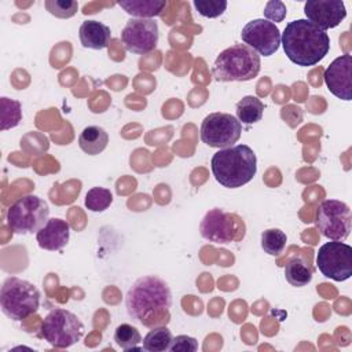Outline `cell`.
Wrapping results in <instances>:
<instances>
[{"mask_svg": "<svg viewBox=\"0 0 352 352\" xmlns=\"http://www.w3.org/2000/svg\"><path fill=\"white\" fill-rule=\"evenodd\" d=\"M125 307L133 322L146 327L166 326L170 320L172 293L165 280L146 275L133 282L125 296Z\"/></svg>", "mask_w": 352, "mask_h": 352, "instance_id": "6da1fadb", "label": "cell"}, {"mask_svg": "<svg viewBox=\"0 0 352 352\" xmlns=\"http://www.w3.org/2000/svg\"><path fill=\"white\" fill-rule=\"evenodd\" d=\"M286 56L297 66L319 63L330 50L329 34L307 19H296L286 25L280 34Z\"/></svg>", "mask_w": 352, "mask_h": 352, "instance_id": "7a4b0ae2", "label": "cell"}, {"mask_svg": "<svg viewBox=\"0 0 352 352\" xmlns=\"http://www.w3.org/2000/svg\"><path fill=\"white\" fill-rule=\"evenodd\" d=\"M210 168L217 183L227 188H238L254 177L257 158L248 144H236L214 153Z\"/></svg>", "mask_w": 352, "mask_h": 352, "instance_id": "3957f363", "label": "cell"}, {"mask_svg": "<svg viewBox=\"0 0 352 352\" xmlns=\"http://www.w3.org/2000/svg\"><path fill=\"white\" fill-rule=\"evenodd\" d=\"M261 67L260 55L245 44H234L219 54L212 73L217 81H249Z\"/></svg>", "mask_w": 352, "mask_h": 352, "instance_id": "277c9868", "label": "cell"}, {"mask_svg": "<svg viewBox=\"0 0 352 352\" xmlns=\"http://www.w3.org/2000/svg\"><path fill=\"white\" fill-rule=\"evenodd\" d=\"M0 307L11 320H23L37 312L40 307V292L29 280L10 276L0 290Z\"/></svg>", "mask_w": 352, "mask_h": 352, "instance_id": "5b68a950", "label": "cell"}, {"mask_svg": "<svg viewBox=\"0 0 352 352\" xmlns=\"http://www.w3.org/2000/svg\"><path fill=\"white\" fill-rule=\"evenodd\" d=\"M48 204L37 195L28 194L8 208L7 224L15 234H33L48 221Z\"/></svg>", "mask_w": 352, "mask_h": 352, "instance_id": "8992f818", "label": "cell"}, {"mask_svg": "<svg viewBox=\"0 0 352 352\" xmlns=\"http://www.w3.org/2000/svg\"><path fill=\"white\" fill-rule=\"evenodd\" d=\"M40 336L54 348H69L84 336V324L73 312L55 308L44 318Z\"/></svg>", "mask_w": 352, "mask_h": 352, "instance_id": "52a82bcc", "label": "cell"}, {"mask_svg": "<svg viewBox=\"0 0 352 352\" xmlns=\"http://www.w3.org/2000/svg\"><path fill=\"white\" fill-rule=\"evenodd\" d=\"M199 232L209 242L226 245L242 241L246 234V226L236 213L214 208L205 213L199 224Z\"/></svg>", "mask_w": 352, "mask_h": 352, "instance_id": "ba28073f", "label": "cell"}, {"mask_svg": "<svg viewBox=\"0 0 352 352\" xmlns=\"http://www.w3.org/2000/svg\"><path fill=\"white\" fill-rule=\"evenodd\" d=\"M315 223L327 239L345 241L352 228L351 208L342 201L326 199L316 209Z\"/></svg>", "mask_w": 352, "mask_h": 352, "instance_id": "9c48e42d", "label": "cell"}, {"mask_svg": "<svg viewBox=\"0 0 352 352\" xmlns=\"http://www.w3.org/2000/svg\"><path fill=\"white\" fill-rule=\"evenodd\" d=\"M242 124L228 113H210L201 124V140L209 147L227 148L238 142Z\"/></svg>", "mask_w": 352, "mask_h": 352, "instance_id": "30bf717a", "label": "cell"}, {"mask_svg": "<svg viewBox=\"0 0 352 352\" xmlns=\"http://www.w3.org/2000/svg\"><path fill=\"white\" fill-rule=\"evenodd\" d=\"M316 265L323 276L346 280L352 276V248L342 241L326 242L316 253Z\"/></svg>", "mask_w": 352, "mask_h": 352, "instance_id": "8fae6325", "label": "cell"}, {"mask_svg": "<svg viewBox=\"0 0 352 352\" xmlns=\"http://www.w3.org/2000/svg\"><path fill=\"white\" fill-rule=\"evenodd\" d=\"M158 25L154 19L132 18L121 32V41L125 50L138 55L154 51L158 44Z\"/></svg>", "mask_w": 352, "mask_h": 352, "instance_id": "7c38bea8", "label": "cell"}, {"mask_svg": "<svg viewBox=\"0 0 352 352\" xmlns=\"http://www.w3.org/2000/svg\"><path fill=\"white\" fill-rule=\"evenodd\" d=\"M241 38L245 45L263 56L275 54L280 45V32L278 26L261 18L248 22L241 32Z\"/></svg>", "mask_w": 352, "mask_h": 352, "instance_id": "4fadbf2b", "label": "cell"}, {"mask_svg": "<svg viewBox=\"0 0 352 352\" xmlns=\"http://www.w3.org/2000/svg\"><path fill=\"white\" fill-rule=\"evenodd\" d=\"M304 14L307 21L326 32L344 21L346 10L341 0H308L304 4Z\"/></svg>", "mask_w": 352, "mask_h": 352, "instance_id": "5bb4252c", "label": "cell"}, {"mask_svg": "<svg viewBox=\"0 0 352 352\" xmlns=\"http://www.w3.org/2000/svg\"><path fill=\"white\" fill-rule=\"evenodd\" d=\"M327 89L342 100L352 99V56L344 54L336 58L324 70Z\"/></svg>", "mask_w": 352, "mask_h": 352, "instance_id": "9a60e30c", "label": "cell"}, {"mask_svg": "<svg viewBox=\"0 0 352 352\" xmlns=\"http://www.w3.org/2000/svg\"><path fill=\"white\" fill-rule=\"evenodd\" d=\"M70 238V226L66 220L54 217L36 232L37 243L44 250H60L65 248Z\"/></svg>", "mask_w": 352, "mask_h": 352, "instance_id": "2e32d148", "label": "cell"}, {"mask_svg": "<svg viewBox=\"0 0 352 352\" xmlns=\"http://www.w3.org/2000/svg\"><path fill=\"white\" fill-rule=\"evenodd\" d=\"M81 45L91 50H103L110 44V28L99 21H84L78 30Z\"/></svg>", "mask_w": 352, "mask_h": 352, "instance_id": "e0dca14e", "label": "cell"}, {"mask_svg": "<svg viewBox=\"0 0 352 352\" xmlns=\"http://www.w3.org/2000/svg\"><path fill=\"white\" fill-rule=\"evenodd\" d=\"M117 4L135 18L151 19L161 15L168 3L165 0H121Z\"/></svg>", "mask_w": 352, "mask_h": 352, "instance_id": "ac0fdd59", "label": "cell"}, {"mask_svg": "<svg viewBox=\"0 0 352 352\" xmlns=\"http://www.w3.org/2000/svg\"><path fill=\"white\" fill-rule=\"evenodd\" d=\"M107 143H109L107 132L98 125L85 126L78 136V146L88 155L100 154L107 147Z\"/></svg>", "mask_w": 352, "mask_h": 352, "instance_id": "d6986e66", "label": "cell"}, {"mask_svg": "<svg viewBox=\"0 0 352 352\" xmlns=\"http://www.w3.org/2000/svg\"><path fill=\"white\" fill-rule=\"evenodd\" d=\"M314 270L311 264L301 256L292 257L285 265L286 280L296 287H302L312 280Z\"/></svg>", "mask_w": 352, "mask_h": 352, "instance_id": "ffe728a7", "label": "cell"}, {"mask_svg": "<svg viewBox=\"0 0 352 352\" xmlns=\"http://www.w3.org/2000/svg\"><path fill=\"white\" fill-rule=\"evenodd\" d=\"M235 111H236V118L241 124H254L258 122L263 118V113H264V103L253 96V95H248L243 96L235 106Z\"/></svg>", "mask_w": 352, "mask_h": 352, "instance_id": "44dd1931", "label": "cell"}, {"mask_svg": "<svg viewBox=\"0 0 352 352\" xmlns=\"http://www.w3.org/2000/svg\"><path fill=\"white\" fill-rule=\"evenodd\" d=\"M173 337L166 326L153 327L143 338V349L148 352H164L169 351Z\"/></svg>", "mask_w": 352, "mask_h": 352, "instance_id": "7402d4cb", "label": "cell"}, {"mask_svg": "<svg viewBox=\"0 0 352 352\" xmlns=\"http://www.w3.org/2000/svg\"><path fill=\"white\" fill-rule=\"evenodd\" d=\"M114 341L125 352L143 349V346H138L142 342V336L139 330L128 323H122L117 326L114 331Z\"/></svg>", "mask_w": 352, "mask_h": 352, "instance_id": "603a6c76", "label": "cell"}, {"mask_svg": "<svg viewBox=\"0 0 352 352\" xmlns=\"http://www.w3.org/2000/svg\"><path fill=\"white\" fill-rule=\"evenodd\" d=\"M287 242L286 234L279 228H268L261 234V248L270 256H279Z\"/></svg>", "mask_w": 352, "mask_h": 352, "instance_id": "cb8c5ba5", "label": "cell"}, {"mask_svg": "<svg viewBox=\"0 0 352 352\" xmlns=\"http://www.w3.org/2000/svg\"><path fill=\"white\" fill-rule=\"evenodd\" d=\"M1 103V129H11L16 126L22 120V109L18 100L3 96Z\"/></svg>", "mask_w": 352, "mask_h": 352, "instance_id": "d4e9b609", "label": "cell"}, {"mask_svg": "<svg viewBox=\"0 0 352 352\" xmlns=\"http://www.w3.org/2000/svg\"><path fill=\"white\" fill-rule=\"evenodd\" d=\"M113 202V194L109 188L104 187H92L85 194V206L91 212H103Z\"/></svg>", "mask_w": 352, "mask_h": 352, "instance_id": "484cf974", "label": "cell"}, {"mask_svg": "<svg viewBox=\"0 0 352 352\" xmlns=\"http://www.w3.org/2000/svg\"><path fill=\"white\" fill-rule=\"evenodd\" d=\"M192 4L198 14L205 18H217L227 8L226 0H194Z\"/></svg>", "mask_w": 352, "mask_h": 352, "instance_id": "4316f807", "label": "cell"}, {"mask_svg": "<svg viewBox=\"0 0 352 352\" xmlns=\"http://www.w3.org/2000/svg\"><path fill=\"white\" fill-rule=\"evenodd\" d=\"M45 8L58 18H70L77 12L78 4L73 0H47Z\"/></svg>", "mask_w": 352, "mask_h": 352, "instance_id": "83f0119b", "label": "cell"}, {"mask_svg": "<svg viewBox=\"0 0 352 352\" xmlns=\"http://www.w3.org/2000/svg\"><path fill=\"white\" fill-rule=\"evenodd\" d=\"M264 16L267 18V21L270 22H282L287 14V8L286 6L279 1V0H271L265 4V8H264Z\"/></svg>", "mask_w": 352, "mask_h": 352, "instance_id": "f1b7e54d", "label": "cell"}, {"mask_svg": "<svg viewBox=\"0 0 352 352\" xmlns=\"http://www.w3.org/2000/svg\"><path fill=\"white\" fill-rule=\"evenodd\" d=\"M172 352H195L198 351V341L190 336H176L169 346Z\"/></svg>", "mask_w": 352, "mask_h": 352, "instance_id": "f546056e", "label": "cell"}]
</instances>
